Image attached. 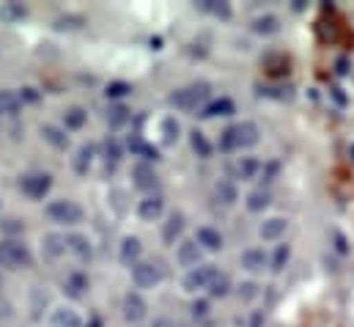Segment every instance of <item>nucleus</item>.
Instances as JSON below:
<instances>
[{"mask_svg":"<svg viewBox=\"0 0 354 327\" xmlns=\"http://www.w3.org/2000/svg\"><path fill=\"white\" fill-rule=\"evenodd\" d=\"M93 154H96V149H93L91 143L80 146L77 154H75V170H77V173H88L91 163H93Z\"/></svg>","mask_w":354,"mask_h":327,"instance_id":"obj_25","label":"nucleus"},{"mask_svg":"<svg viewBox=\"0 0 354 327\" xmlns=\"http://www.w3.org/2000/svg\"><path fill=\"white\" fill-rule=\"evenodd\" d=\"M154 327H171V325H168V322H165V319H162V322H157V325H154Z\"/></svg>","mask_w":354,"mask_h":327,"instance_id":"obj_46","label":"nucleus"},{"mask_svg":"<svg viewBox=\"0 0 354 327\" xmlns=\"http://www.w3.org/2000/svg\"><path fill=\"white\" fill-rule=\"evenodd\" d=\"M195 242L201 245V250H220L223 247V234L209 229V226H201L198 234H195Z\"/></svg>","mask_w":354,"mask_h":327,"instance_id":"obj_14","label":"nucleus"},{"mask_svg":"<svg viewBox=\"0 0 354 327\" xmlns=\"http://www.w3.org/2000/svg\"><path fill=\"white\" fill-rule=\"evenodd\" d=\"M33 256L28 245L17 242V240H3L0 242V267L6 269H22V267H30Z\"/></svg>","mask_w":354,"mask_h":327,"instance_id":"obj_3","label":"nucleus"},{"mask_svg":"<svg viewBox=\"0 0 354 327\" xmlns=\"http://www.w3.org/2000/svg\"><path fill=\"white\" fill-rule=\"evenodd\" d=\"M209 99V85L206 82H192L187 88H178L171 94V105L178 110H198V105H203Z\"/></svg>","mask_w":354,"mask_h":327,"instance_id":"obj_2","label":"nucleus"},{"mask_svg":"<svg viewBox=\"0 0 354 327\" xmlns=\"http://www.w3.org/2000/svg\"><path fill=\"white\" fill-rule=\"evenodd\" d=\"M127 118H129V110H127L124 105H110V110H107V124H110L113 130H118L121 124H127Z\"/></svg>","mask_w":354,"mask_h":327,"instance_id":"obj_32","label":"nucleus"},{"mask_svg":"<svg viewBox=\"0 0 354 327\" xmlns=\"http://www.w3.org/2000/svg\"><path fill=\"white\" fill-rule=\"evenodd\" d=\"M214 198L223 206H234L236 204V187H234V182H217L214 184Z\"/></svg>","mask_w":354,"mask_h":327,"instance_id":"obj_20","label":"nucleus"},{"mask_svg":"<svg viewBox=\"0 0 354 327\" xmlns=\"http://www.w3.org/2000/svg\"><path fill=\"white\" fill-rule=\"evenodd\" d=\"M104 94H107V99H121V96L132 94V85L129 82H110Z\"/></svg>","mask_w":354,"mask_h":327,"instance_id":"obj_38","label":"nucleus"},{"mask_svg":"<svg viewBox=\"0 0 354 327\" xmlns=\"http://www.w3.org/2000/svg\"><path fill=\"white\" fill-rule=\"evenodd\" d=\"M19 99H25V102H36L39 94H36V88H22V96H19Z\"/></svg>","mask_w":354,"mask_h":327,"instance_id":"obj_41","label":"nucleus"},{"mask_svg":"<svg viewBox=\"0 0 354 327\" xmlns=\"http://www.w3.org/2000/svg\"><path fill=\"white\" fill-rule=\"evenodd\" d=\"M22 107V99L14 91H0V116H17Z\"/></svg>","mask_w":354,"mask_h":327,"instance_id":"obj_22","label":"nucleus"},{"mask_svg":"<svg viewBox=\"0 0 354 327\" xmlns=\"http://www.w3.org/2000/svg\"><path fill=\"white\" fill-rule=\"evenodd\" d=\"M269 201H272L269 190L259 187V190H253V193L248 195V209H250V212H264L266 206H269Z\"/></svg>","mask_w":354,"mask_h":327,"instance_id":"obj_26","label":"nucleus"},{"mask_svg":"<svg viewBox=\"0 0 354 327\" xmlns=\"http://www.w3.org/2000/svg\"><path fill=\"white\" fill-rule=\"evenodd\" d=\"M256 143H259V127L253 121L234 124L220 135V149L223 152H242V149H250Z\"/></svg>","mask_w":354,"mask_h":327,"instance_id":"obj_1","label":"nucleus"},{"mask_svg":"<svg viewBox=\"0 0 354 327\" xmlns=\"http://www.w3.org/2000/svg\"><path fill=\"white\" fill-rule=\"evenodd\" d=\"M121 311H124V319L127 322H140L143 317H146V300L140 297V294H135V292H129L127 297H124V306H121Z\"/></svg>","mask_w":354,"mask_h":327,"instance_id":"obj_11","label":"nucleus"},{"mask_svg":"<svg viewBox=\"0 0 354 327\" xmlns=\"http://www.w3.org/2000/svg\"><path fill=\"white\" fill-rule=\"evenodd\" d=\"M288 256H291V250H288V245H277V247H274V253H272V258H269V267H272L274 272H280V269L286 267Z\"/></svg>","mask_w":354,"mask_h":327,"instance_id":"obj_35","label":"nucleus"},{"mask_svg":"<svg viewBox=\"0 0 354 327\" xmlns=\"http://www.w3.org/2000/svg\"><path fill=\"white\" fill-rule=\"evenodd\" d=\"M162 209H165V201H162L160 195H149V198H143V201H140V206H138V215H140L143 220L154 223V220L162 215Z\"/></svg>","mask_w":354,"mask_h":327,"instance_id":"obj_13","label":"nucleus"},{"mask_svg":"<svg viewBox=\"0 0 354 327\" xmlns=\"http://www.w3.org/2000/svg\"><path fill=\"white\" fill-rule=\"evenodd\" d=\"M178 132H181V127H178L176 118H165V121H162V143L174 146L178 141Z\"/></svg>","mask_w":354,"mask_h":327,"instance_id":"obj_34","label":"nucleus"},{"mask_svg":"<svg viewBox=\"0 0 354 327\" xmlns=\"http://www.w3.org/2000/svg\"><path fill=\"white\" fill-rule=\"evenodd\" d=\"M206 311H209L206 303H195V306H192V314H195V317H206Z\"/></svg>","mask_w":354,"mask_h":327,"instance_id":"obj_42","label":"nucleus"},{"mask_svg":"<svg viewBox=\"0 0 354 327\" xmlns=\"http://www.w3.org/2000/svg\"><path fill=\"white\" fill-rule=\"evenodd\" d=\"M242 267L248 272H264L266 267H269V256H266L264 250H259V247H250V250L242 253Z\"/></svg>","mask_w":354,"mask_h":327,"instance_id":"obj_12","label":"nucleus"},{"mask_svg":"<svg viewBox=\"0 0 354 327\" xmlns=\"http://www.w3.org/2000/svg\"><path fill=\"white\" fill-rule=\"evenodd\" d=\"M256 297V283H242L239 286V300H253Z\"/></svg>","mask_w":354,"mask_h":327,"instance_id":"obj_39","label":"nucleus"},{"mask_svg":"<svg viewBox=\"0 0 354 327\" xmlns=\"http://www.w3.org/2000/svg\"><path fill=\"white\" fill-rule=\"evenodd\" d=\"M231 292V278L225 275V272H217L214 278H212V283H209V294L212 297H225Z\"/></svg>","mask_w":354,"mask_h":327,"instance_id":"obj_28","label":"nucleus"},{"mask_svg":"<svg viewBox=\"0 0 354 327\" xmlns=\"http://www.w3.org/2000/svg\"><path fill=\"white\" fill-rule=\"evenodd\" d=\"M236 110V105L231 99H214L201 110V118H217V116H231Z\"/></svg>","mask_w":354,"mask_h":327,"instance_id":"obj_16","label":"nucleus"},{"mask_svg":"<svg viewBox=\"0 0 354 327\" xmlns=\"http://www.w3.org/2000/svg\"><path fill=\"white\" fill-rule=\"evenodd\" d=\"M198 6H201L203 11H209V14H214V17H223V19H228V17H231L228 3H220V0H201Z\"/></svg>","mask_w":354,"mask_h":327,"instance_id":"obj_33","label":"nucleus"},{"mask_svg":"<svg viewBox=\"0 0 354 327\" xmlns=\"http://www.w3.org/2000/svg\"><path fill=\"white\" fill-rule=\"evenodd\" d=\"M88 327H102V322H99V319H91Z\"/></svg>","mask_w":354,"mask_h":327,"instance_id":"obj_45","label":"nucleus"},{"mask_svg":"<svg viewBox=\"0 0 354 327\" xmlns=\"http://www.w3.org/2000/svg\"><path fill=\"white\" fill-rule=\"evenodd\" d=\"M41 135H44V141L53 143L55 149H66V146H69V135H66L64 130L53 127V124H44V127H41Z\"/></svg>","mask_w":354,"mask_h":327,"instance_id":"obj_21","label":"nucleus"},{"mask_svg":"<svg viewBox=\"0 0 354 327\" xmlns=\"http://www.w3.org/2000/svg\"><path fill=\"white\" fill-rule=\"evenodd\" d=\"M11 314V308H8V303H0V319H6Z\"/></svg>","mask_w":354,"mask_h":327,"instance_id":"obj_44","label":"nucleus"},{"mask_svg":"<svg viewBox=\"0 0 354 327\" xmlns=\"http://www.w3.org/2000/svg\"><path fill=\"white\" fill-rule=\"evenodd\" d=\"M129 149H132V154H140V157H146V160H157V157H160V152H157L154 146H149L140 135L129 138Z\"/></svg>","mask_w":354,"mask_h":327,"instance_id":"obj_27","label":"nucleus"},{"mask_svg":"<svg viewBox=\"0 0 354 327\" xmlns=\"http://www.w3.org/2000/svg\"><path fill=\"white\" fill-rule=\"evenodd\" d=\"M19 187L30 198H44L50 193V187H53V176L50 173H30V176H22Z\"/></svg>","mask_w":354,"mask_h":327,"instance_id":"obj_6","label":"nucleus"},{"mask_svg":"<svg viewBox=\"0 0 354 327\" xmlns=\"http://www.w3.org/2000/svg\"><path fill=\"white\" fill-rule=\"evenodd\" d=\"M286 229H288V220L286 218H269V220L261 223L259 234H261V240H280L286 234Z\"/></svg>","mask_w":354,"mask_h":327,"instance_id":"obj_15","label":"nucleus"},{"mask_svg":"<svg viewBox=\"0 0 354 327\" xmlns=\"http://www.w3.org/2000/svg\"><path fill=\"white\" fill-rule=\"evenodd\" d=\"M132 179H135V187H138V190H146V193H151V190L160 187V176H157V170L146 163L135 165Z\"/></svg>","mask_w":354,"mask_h":327,"instance_id":"obj_9","label":"nucleus"},{"mask_svg":"<svg viewBox=\"0 0 354 327\" xmlns=\"http://www.w3.org/2000/svg\"><path fill=\"white\" fill-rule=\"evenodd\" d=\"M264 325V314L261 311H256L253 317H250V327H261Z\"/></svg>","mask_w":354,"mask_h":327,"instance_id":"obj_43","label":"nucleus"},{"mask_svg":"<svg viewBox=\"0 0 354 327\" xmlns=\"http://www.w3.org/2000/svg\"><path fill=\"white\" fill-rule=\"evenodd\" d=\"M104 160H107V165H115L118 160H121V146H118V141H104Z\"/></svg>","mask_w":354,"mask_h":327,"instance_id":"obj_37","label":"nucleus"},{"mask_svg":"<svg viewBox=\"0 0 354 327\" xmlns=\"http://www.w3.org/2000/svg\"><path fill=\"white\" fill-rule=\"evenodd\" d=\"M217 272H220L217 267H212V264H201V267H195V269L187 272V278H184V289H187V292L209 289V283H212V278H214Z\"/></svg>","mask_w":354,"mask_h":327,"instance_id":"obj_7","label":"nucleus"},{"mask_svg":"<svg viewBox=\"0 0 354 327\" xmlns=\"http://www.w3.org/2000/svg\"><path fill=\"white\" fill-rule=\"evenodd\" d=\"M86 121H88V113H86L83 107H69V110L64 113V124H66L69 130H80Z\"/></svg>","mask_w":354,"mask_h":327,"instance_id":"obj_30","label":"nucleus"},{"mask_svg":"<svg viewBox=\"0 0 354 327\" xmlns=\"http://www.w3.org/2000/svg\"><path fill=\"white\" fill-rule=\"evenodd\" d=\"M259 170H261V163L253 160V157H236L234 163L228 165V176H231V179H242V182L256 179Z\"/></svg>","mask_w":354,"mask_h":327,"instance_id":"obj_8","label":"nucleus"},{"mask_svg":"<svg viewBox=\"0 0 354 327\" xmlns=\"http://www.w3.org/2000/svg\"><path fill=\"white\" fill-rule=\"evenodd\" d=\"M86 289H88V275H83V272H72L69 278H66V283H64V292L69 294V297H83L86 294Z\"/></svg>","mask_w":354,"mask_h":327,"instance_id":"obj_17","label":"nucleus"},{"mask_svg":"<svg viewBox=\"0 0 354 327\" xmlns=\"http://www.w3.org/2000/svg\"><path fill=\"white\" fill-rule=\"evenodd\" d=\"M66 245H69L72 253H77L80 258H91V242L83 234H69V237H66Z\"/></svg>","mask_w":354,"mask_h":327,"instance_id":"obj_29","label":"nucleus"},{"mask_svg":"<svg viewBox=\"0 0 354 327\" xmlns=\"http://www.w3.org/2000/svg\"><path fill=\"white\" fill-rule=\"evenodd\" d=\"M261 170H264V182H272V179L277 176V170H280V165H277V163H269V165H266V168H261Z\"/></svg>","mask_w":354,"mask_h":327,"instance_id":"obj_40","label":"nucleus"},{"mask_svg":"<svg viewBox=\"0 0 354 327\" xmlns=\"http://www.w3.org/2000/svg\"><path fill=\"white\" fill-rule=\"evenodd\" d=\"M176 258L181 267H189V269H195V267H201V258H203V250L201 245L195 242V240H184L176 250Z\"/></svg>","mask_w":354,"mask_h":327,"instance_id":"obj_10","label":"nucleus"},{"mask_svg":"<svg viewBox=\"0 0 354 327\" xmlns=\"http://www.w3.org/2000/svg\"><path fill=\"white\" fill-rule=\"evenodd\" d=\"M140 253H143V245H140L138 237H127V240L121 242V261H124V264H138Z\"/></svg>","mask_w":354,"mask_h":327,"instance_id":"obj_19","label":"nucleus"},{"mask_svg":"<svg viewBox=\"0 0 354 327\" xmlns=\"http://www.w3.org/2000/svg\"><path fill=\"white\" fill-rule=\"evenodd\" d=\"M25 14H28V8L22 3H6V6H0V19H6V22H17Z\"/></svg>","mask_w":354,"mask_h":327,"instance_id":"obj_31","label":"nucleus"},{"mask_svg":"<svg viewBox=\"0 0 354 327\" xmlns=\"http://www.w3.org/2000/svg\"><path fill=\"white\" fill-rule=\"evenodd\" d=\"M47 215H50L55 223L75 226V223H80V220H83V206H80V204H75V201L61 198V201H53V204L47 206Z\"/></svg>","mask_w":354,"mask_h":327,"instance_id":"obj_4","label":"nucleus"},{"mask_svg":"<svg viewBox=\"0 0 354 327\" xmlns=\"http://www.w3.org/2000/svg\"><path fill=\"white\" fill-rule=\"evenodd\" d=\"M132 281L140 289H151L162 281V269L154 261H138V264H132Z\"/></svg>","mask_w":354,"mask_h":327,"instance_id":"obj_5","label":"nucleus"},{"mask_svg":"<svg viewBox=\"0 0 354 327\" xmlns=\"http://www.w3.org/2000/svg\"><path fill=\"white\" fill-rule=\"evenodd\" d=\"M189 146H192V152H195V154H198L201 160L212 157V143L206 141V135H203V132L192 130V132H189Z\"/></svg>","mask_w":354,"mask_h":327,"instance_id":"obj_23","label":"nucleus"},{"mask_svg":"<svg viewBox=\"0 0 354 327\" xmlns=\"http://www.w3.org/2000/svg\"><path fill=\"white\" fill-rule=\"evenodd\" d=\"M50 325L53 327H86L83 319L77 317V311H72V308H58V311L53 314Z\"/></svg>","mask_w":354,"mask_h":327,"instance_id":"obj_18","label":"nucleus"},{"mask_svg":"<svg viewBox=\"0 0 354 327\" xmlns=\"http://www.w3.org/2000/svg\"><path fill=\"white\" fill-rule=\"evenodd\" d=\"M253 30L261 33V36H274V33L280 30V19H277L274 14H264V17H259V19L253 22Z\"/></svg>","mask_w":354,"mask_h":327,"instance_id":"obj_24","label":"nucleus"},{"mask_svg":"<svg viewBox=\"0 0 354 327\" xmlns=\"http://www.w3.org/2000/svg\"><path fill=\"white\" fill-rule=\"evenodd\" d=\"M181 229H184V220H181V215H174V218L165 223V231H162L165 242H174L178 234H181Z\"/></svg>","mask_w":354,"mask_h":327,"instance_id":"obj_36","label":"nucleus"}]
</instances>
